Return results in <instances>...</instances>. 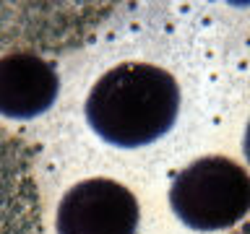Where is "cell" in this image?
<instances>
[{
	"instance_id": "cell-1",
	"label": "cell",
	"mask_w": 250,
	"mask_h": 234,
	"mask_svg": "<svg viewBox=\"0 0 250 234\" xmlns=\"http://www.w3.org/2000/svg\"><path fill=\"white\" fill-rule=\"evenodd\" d=\"M180 112L177 81L148 62H120L91 86L86 120L102 140L141 148L167 136Z\"/></svg>"
},
{
	"instance_id": "cell-2",
	"label": "cell",
	"mask_w": 250,
	"mask_h": 234,
	"mask_svg": "<svg viewBox=\"0 0 250 234\" xmlns=\"http://www.w3.org/2000/svg\"><path fill=\"white\" fill-rule=\"evenodd\" d=\"M169 206L190 229H229L250 211V175L227 156H203L172 179Z\"/></svg>"
},
{
	"instance_id": "cell-3",
	"label": "cell",
	"mask_w": 250,
	"mask_h": 234,
	"mask_svg": "<svg viewBox=\"0 0 250 234\" xmlns=\"http://www.w3.org/2000/svg\"><path fill=\"white\" fill-rule=\"evenodd\" d=\"M104 3H0V47H76L109 16Z\"/></svg>"
},
{
	"instance_id": "cell-4",
	"label": "cell",
	"mask_w": 250,
	"mask_h": 234,
	"mask_svg": "<svg viewBox=\"0 0 250 234\" xmlns=\"http://www.w3.org/2000/svg\"><path fill=\"white\" fill-rule=\"evenodd\" d=\"M55 229L58 234H136L138 200L115 179H83L62 195Z\"/></svg>"
},
{
	"instance_id": "cell-5",
	"label": "cell",
	"mask_w": 250,
	"mask_h": 234,
	"mask_svg": "<svg viewBox=\"0 0 250 234\" xmlns=\"http://www.w3.org/2000/svg\"><path fill=\"white\" fill-rule=\"evenodd\" d=\"M42 200L34 151L26 140L0 128V234H39Z\"/></svg>"
},
{
	"instance_id": "cell-6",
	"label": "cell",
	"mask_w": 250,
	"mask_h": 234,
	"mask_svg": "<svg viewBox=\"0 0 250 234\" xmlns=\"http://www.w3.org/2000/svg\"><path fill=\"white\" fill-rule=\"evenodd\" d=\"M60 78L52 62L34 52H8L0 58V115L29 120L52 107Z\"/></svg>"
},
{
	"instance_id": "cell-7",
	"label": "cell",
	"mask_w": 250,
	"mask_h": 234,
	"mask_svg": "<svg viewBox=\"0 0 250 234\" xmlns=\"http://www.w3.org/2000/svg\"><path fill=\"white\" fill-rule=\"evenodd\" d=\"M245 156H248V161H250V122H248V130H245Z\"/></svg>"
}]
</instances>
